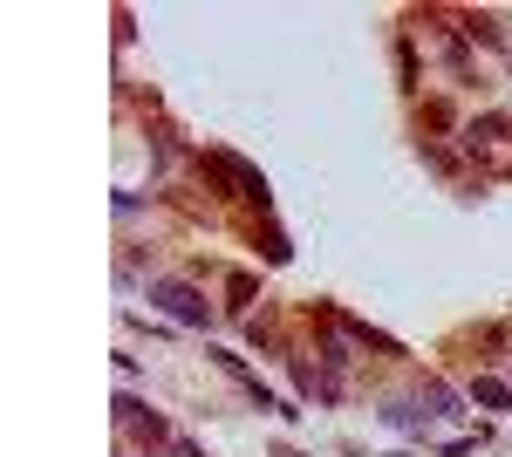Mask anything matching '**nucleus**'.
I'll use <instances>...</instances> for the list:
<instances>
[{"instance_id": "2", "label": "nucleus", "mask_w": 512, "mask_h": 457, "mask_svg": "<svg viewBox=\"0 0 512 457\" xmlns=\"http://www.w3.org/2000/svg\"><path fill=\"white\" fill-rule=\"evenodd\" d=\"M117 423L137 437V444H151V451H171V444H178V437L164 430V417L151 410V403H137V396H117Z\"/></svg>"}, {"instance_id": "3", "label": "nucleus", "mask_w": 512, "mask_h": 457, "mask_svg": "<svg viewBox=\"0 0 512 457\" xmlns=\"http://www.w3.org/2000/svg\"><path fill=\"white\" fill-rule=\"evenodd\" d=\"M383 417L396 423V430H431V403H424V396H390V403H383Z\"/></svg>"}, {"instance_id": "1", "label": "nucleus", "mask_w": 512, "mask_h": 457, "mask_svg": "<svg viewBox=\"0 0 512 457\" xmlns=\"http://www.w3.org/2000/svg\"><path fill=\"white\" fill-rule=\"evenodd\" d=\"M151 307H158V314H171L178 328H198V335L212 328V301L198 294L192 280H171V273H164V280H151Z\"/></svg>"}, {"instance_id": "4", "label": "nucleus", "mask_w": 512, "mask_h": 457, "mask_svg": "<svg viewBox=\"0 0 512 457\" xmlns=\"http://www.w3.org/2000/svg\"><path fill=\"white\" fill-rule=\"evenodd\" d=\"M472 403H485V410H512V382L478 376V382H472Z\"/></svg>"}, {"instance_id": "5", "label": "nucleus", "mask_w": 512, "mask_h": 457, "mask_svg": "<svg viewBox=\"0 0 512 457\" xmlns=\"http://www.w3.org/2000/svg\"><path fill=\"white\" fill-rule=\"evenodd\" d=\"M171 457H205V451H198L192 437H178V444H171Z\"/></svg>"}]
</instances>
